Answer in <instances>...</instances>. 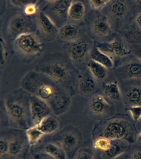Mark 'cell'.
Listing matches in <instances>:
<instances>
[{"instance_id": "obj_23", "label": "cell", "mask_w": 141, "mask_h": 159, "mask_svg": "<svg viewBox=\"0 0 141 159\" xmlns=\"http://www.w3.org/2000/svg\"><path fill=\"white\" fill-rule=\"evenodd\" d=\"M62 123L54 114L44 118L37 127L44 135H53L59 131L61 129Z\"/></svg>"}, {"instance_id": "obj_38", "label": "cell", "mask_w": 141, "mask_h": 159, "mask_svg": "<svg viewBox=\"0 0 141 159\" xmlns=\"http://www.w3.org/2000/svg\"><path fill=\"white\" fill-rule=\"evenodd\" d=\"M10 2L13 6H16L17 7L23 8L26 6L27 5L33 2L34 1H16V0H12L9 1Z\"/></svg>"}, {"instance_id": "obj_22", "label": "cell", "mask_w": 141, "mask_h": 159, "mask_svg": "<svg viewBox=\"0 0 141 159\" xmlns=\"http://www.w3.org/2000/svg\"><path fill=\"white\" fill-rule=\"evenodd\" d=\"M131 144L123 140H111L108 150L104 152L96 153L98 159H115L130 150Z\"/></svg>"}, {"instance_id": "obj_3", "label": "cell", "mask_w": 141, "mask_h": 159, "mask_svg": "<svg viewBox=\"0 0 141 159\" xmlns=\"http://www.w3.org/2000/svg\"><path fill=\"white\" fill-rule=\"evenodd\" d=\"M5 104L11 128L27 130L33 127L31 116L30 94L21 88L7 96Z\"/></svg>"}, {"instance_id": "obj_40", "label": "cell", "mask_w": 141, "mask_h": 159, "mask_svg": "<svg viewBox=\"0 0 141 159\" xmlns=\"http://www.w3.org/2000/svg\"><path fill=\"white\" fill-rule=\"evenodd\" d=\"M127 159H141V148L136 149L128 155Z\"/></svg>"}, {"instance_id": "obj_13", "label": "cell", "mask_w": 141, "mask_h": 159, "mask_svg": "<svg viewBox=\"0 0 141 159\" xmlns=\"http://www.w3.org/2000/svg\"><path fill=\"white\" fill-rule=\"evenodd\" d=\"M132 16L126 27L120 32L122 37L130 43L141 44V1H136L132 12Z\"/></svg>"}, {"instance_id": "obj_7", "label": "cell", "mask_w": 141, "mask_h": 159, "mask_svg": "<svg viewBox=\"0 0 141 159\" xmlns=\"http://www.w3.org/2000/svg\"><path fill=\"white\" fill-rule=\"evenodd\" d=\"M87 35L95 42H104L112 37L113 28L107 17L99 11H90L85 18Z\"/></svg>"}, {"instance_id": "obj_33", "label": "cell", "mask_w": 141, "mask_h": 159, "mask_svg": "<svg viewBox=\"0 0 141 159\" xmlns=\"http://www.w3.org/2000/svg\"><path fill=\"white\" fill-rule=\"evenodd\" d=\"M41 1H34L33 2L27 5L23 9V13L28 16L34 17L38 13L39 11L38 5Z\"/></svg>"}, {"instance_id": "obj_14", "label": "cell", "mask_w": 141, "mask_h": 159, "mask_svg": "<svg viewBox=\"0 0 141 159\" xmlns=\"http://www.w3.org/2000/svg\"><path fill=\"white\" fill-rule=\"evenodd\" d=\"M72 1H48L42 12L59 29L68 21V12Z\"/></svg>"}, {"instance_id": "obj_37", "label": "cell", "mask_w": 141, "mask_h": 159, "mask_svg": "<svg viewBox=\"0 0 141 159\" xmlns=\"http://www.w3.org/2000/svg\"><path fill=\"white\" fill-rule=\"evenodd\" d=\"M130 46L132 53L141 61V44L131 43Z\"/></svg>"}, {"instance_id": "obj_8", "label": "cell", "mask_w": 141, "mask_h": 159, "mask_svg": "<svg viewBox=\"0 0 141 159\" xmlns=\"http://www.w3.org/2000/svg\"><path fill=\"white\" fill-rule=\"evenodd\" d=\"M53 140L59 143L68 159H73L83 143L82 134L80 129L68 125L56 134L51 135Z\"/></svg>"}, {"instance_id": "obj_35", "label": "cell", "mask_w": 141, "mask_h": 159, "mask_svg": "<svg viewBox=\"0 0 141 159\" xmlns=\"http://www.w3.org/2000/svg\"><path fill=\"white\" fill-rule=\"evenodd\" d=\"M132 116L134 122H137L141 119V106H129L127 108Z\"/></svg>"}, {"instance_id": "obj_29", "label": "cell", "mask_w": 141, "mask_h": 159, "mask_svg": "<svg viewBox=\"0 0 141 159\" xmlns=\"http://www.w3.org/2000/svg\"><path fill=\"white\" fill-rule=\"evenodd\" d=\"M95 152L92 142L89 139L83 143L82 146L77 153L75 159H95Z\"/></svg>"}, {"instance_id": "obj_26", "label": "cell", "mask_w": 141, "mask_h": 159, "mask_svg": "<svg viewBox=\"0 0 141 159\" xmlns=\"http://www.w3.org/2000/svg\"><path fill=\"white\" fill-rule=\"evenodd\" d=\"M90 60L99 63L107 69H112L114 66L112 58L101 52L95 45L90 56Z\"/></svg>"}, {"instance_id": "obj_5", "label": "cell", "mask_w": 141, "mask_h": 159, "mask_svg": "<svg viewBox=\"0 0 141 159\" xmlns=\"http://www.w3.org/2000/svg\"><path fill=\"white\" fill-rule=\"evenodd\" d=\"M95 45L93 40L85 34L76 40L65 43L64 54L80 73L86 68Z\"/></svg>"}, {"instance_id": "obj_12", "label": "cell", "mask_w": 141, "mask_h": 159, "mask_svg": "<svg viewBox=\"0 0 141 159\" xmlns=\"http://www.w3.org/2000/svg\"><path fill=\"white\" fill-rule=\"evenodd\" d=\"M37 32L36 17L19 13L11 17L8 22V34L13 40L19 36Z\"/></svg>"}, {"instance_id": "obj_25", "label": "cell", "mask_w": 141, "mask_h": 159, "mask_svg": "<svg viewBox=\"0 0 141 159\" xmlns=\"http://www.w3.org/2000/svg\"><path fill=\"white\" fill-rule=\"evenodd\" d=\"M86 7L82 1H72L69 7L68 17L70 21L80 22L84 21L86 17Z\"/></svg>"}, {"instance_id": "obj_21", "label": "cell", "mask_w": 141, "mask_h": 159, "mask_svg": "<svg viewBox=\"0 0 141 159\" xmlns=\"http://www.w3.org/2000/svg\"><path fill=\"white\" fill-rule=\"evenodd\" d=\"M116 73L123 80H141V61L138 58L127 61L117 68Z\"/></svg>"}, {"instance_id": "obj_17", "label": "cell", "mask_w": 141, "mask_h": 159, "mask_svg": "<svg viewBox=\"0 0 141 159\" xmlns=\"http://www.w3.org/2000/svg\"><path fill=\"white\" fill-rule=\"evenodd\" d=\"M85 111L89 116L97 119L109 115L112 109L111 104L104 97L96 94L88 100Z\"/></svg>"}, {"instance_id": "obj_30", "label": "cell", "mask_w": 141, "mask_h": 159, "mask_svg": "<svg viewBox=\"0 0 141 159\" xmlns=\"http://www.w3.org/2000/svg\"><path fill=\"white\" fill-rule=\"evenodd\" d=\"M93 148L95 152H104L108 150L111 145V140L103 136L93 137Z\"/></svg>"}, {"instance_id": "obj_19", "label": "cell", "mask_w": 141, "mask_h": 159, "mask_svg": "<svg viewBox=\"0 0 141 159\" xmlns=\"http://www.w3.org/2000/svg\"><path fill=\"white\" fill-rule=\"evenodd\" d=\"M30 94L31 116L33 126H36L46 117L53 114L49 104L35 96Z\"/></svg>"}, {"instance_id": "obj_2", "label": "cell", "mask_w": 141, "mask_h": 159, "mask_svg": "<svg viewBox=\"0 0 141 159\" xmlns=\"http://www.w3.org/2000/svg\"><path fill=\"white\" fill-rule=\"evenodd\" d=\"M54 80L70 97L77 93L79 72L63 53H48L39 60L34 70Z\"/></svg>"}, {"instance_id": "obj_28", "label": "cell", "mask_w": 141, "mask_h": 159, "mask_svg": "<svg viewBox=\"0 0 141 159\" xmlns=\"http://www.w3.org/2000/svg\"><path fill=\"white\" fill-rule=\"evenodd\" d=\"M86 68L90 70L96 81H101L106 78L107 69L99 63L90 60L88 62Z\"/></svg>"}, {"instance_id": "obj_11", "label": "cell", "mask_w": 141, "mask_h": 159, "mask_svg": "<svg viewBox=\"0 0 141 159\" xmlns=\"http://www.w3.org/2000/svg\"><path fill=\"white\" fill-rule=\"evenodd\" d=\"M127 42L121 36L114 37L108 42H95V45L109 57L119 60L129 58L132 53L130 44Z\"/></svg>"}, {"instance_id": "obj_20", "label": "cell", "mask_w": 141, "mask_h": 159, "mask_svg": "<svg viewBox=\"0 0 141 159\" xmlns=\"http://www.w3.org/2000/svg\"><path fill=\"white\" fill-rule=\"evenodd\" d=\"M97 81L87 68L79 73L77 93L85 97L93 96L97 93Z\"/></svg>"}, {"instance_id": "obj_34", "label": "cell", "mask_w": 141, "mask_h": 159, "mask_svg": "<svg viewBox=\"0 0 141 159\" xmlns=\"http://www.w3.org/2000/svg\"><path fill=\"white\" fill-rule=\"evenodd\" d=\"M0 52H1V68H2L6 64L8 54L5 40L2 35L1 36V38H0Z\"/></svg>"}, {"instance_id": "obj_9", "label": "cell", "mask_w": 141, "mask_h": 159, "mask_svg": "<svg viewBox=\"0 0 141 159\" xmlns=\"http://www.w3.org/2000/svg\"><path fill=\"white\" fill-rule=\"evenodd\" d=\"M135 4L136 1H109L101 12L107 17L113 30L120 31Z\"/></svg>"}, {"instance_id": "obj_36", "label": "cell", "mask_w": 141, "mask_h": 159, "mask_svg": "<svg viewBox=\"0 0 141 159\" xmlns=\"http://www.w3.org/2000/svg\"><path fill=\"white\" fill-rule=\"evenodd\" d=\"M109 1H102V0H94L89 1L90 6L94 11H99L102 10L108 3Z\"/></svg>"}, {"instance_id": "obj_18", "label": "cell", "mask_w": 141, "mask_h": 159, "mask_svg": "<svg viewBox=\"0 0 141 159\" xmlns=\"http://www.w3.org/2000/svg\"><path fill=\"white\" fill-rule=\"evenodd\" d=\"M37 32L43 41L50 42L57 38L59 29L42 11L36 17Z\"/></svg>"}, {"instance_id": "obj_16", "label": "cell", "mask_w": 141, "mask_h": 159, "mask_svg": "<svg viewBox=\"0 0 141 159\" xmlns=\"http://www.w3.org/2000/svg\"><path fill=\"white\" fill-rule=\"evenodd\" d=\"M44 153L56 159H68L60 144L53 140L51 135H44L37 144L31 148V154Z\"/></svg>"}, {"instance_id": "obj_42", "label": "cell", "mask_w": 141, "mask_h": 159, "mask_svg": "<svg viewBox=\"0 0 141 159\" xmlns=\"http://www.w3.org/2000/svg\"><path fill=\"white\" fill-rule=\"evenodd\" d=\"M28 159H34L33 158H28Z\"/></svg>"}, {"instance_id": "obj_39", "label": "cell", "mask_w": 141, "mask_h": 159, "mask_svg": "<svg viewBox=\"0 0 141 159\" xmlns=\"http://www.w3.org/2000/svg\"><path fill=\"white\" fill-rule=\"evenodd\" d=\"M31 155L34 159H56L44 153H34Z\"/></svg>"}, {"instance_id": "obj_27", "label": "cell", "mask_w": 141, "mask_h": 159, "mask_svg": "<svg viewBox=\"0 0 141 159\" xmlns=\"http://www.w3.org/2000/svg\"><path fill=\"white\" fill-rule=\"evenodd\" d=\"M102 90L106 98L114 101L119 100L122 98L121 89L116 82L104 83L102 85Z\"/></svg>"}, {"instance_id": "obj_32", "label": "cell", "mask_w": 141, "mask_h": 159, "mask_svg": "<svg viewBox=\"0 0 141 159\" xmlns=\"http://www.w3.org/2000/svg\"><path fill=\"white\" fill-rule=\"evenodd\" d=\"M10 126L9 115L4 101L0 102V130L8 129Z\"/></svg>"}, {"instance_id": "obj_1", "label": "cell", "mask_w": 141, "mask_h": 159, "mask_svg": "<svg viewBox=\"0 0 141 159\" xmlns=\"http://www.w3.org/2000/svg\"><path fill=\"white\" fill-rule=\"evenodd\" d=\"M21 88L49 104L53 114L60 115L70 108L71 97L49 77L35 70L28 72L22 79Z\"/></svg>"}, {"instance_id": "obj_15", "label": "cell", "mask_w": 141, "mask_h": 159, "mask_svg": "<svg viewBox=\"0 0 141 159\" xmlns=\"http://www.w3.org/2000/svg\"><path fill=\"white\" fill-rule=\"evenodd\" d=\"M86 32L85 20L80 22L68 21L59 29L57 39L60 43H70L81 38Z\"/></svg>"}, {"instance_id": "obj_31", "label": "cell", "mask_w": 141, "mask_h": 159, "mask_svg": "<svg viewBox=\"0 0 141 159\" xmlns=\"http://www.w3.org/2000/svg\"><path fill=\"white\" fill-rule=\"evenodd\" d=\"M26 134L31 147L37 144L44 135L36 126L32 127L27 130Z\"/></svg>"}, {"instance_id": "obj_6", "label": "cell", "mask_w": 141, "mask_h": 159, "mask_svg": "<svg viewBox=\"0 0 141 159\" xmlns=\"http://www.w3.org/2000/svg\"><path fill=\"white\" fill-rule=\"evenodd\" d=\"M43 41L37 34H26L13 40V47L22 62L29 63L44 51L45 46Z\"/></svg>"}, {"instance_id": "obj_4", "label": "cell", "mask_w": 141, "mask_h": 159, "mask_svg": "<svg viewBox=\"0 0 141 159\" xmlns=\"http://www.w3.org/2000/svg\"><path fill=\"white\" fill-rule=\"evenodd\" d=\"M98 136L111 140H125L132 144L135 140V129L127 118L117 117L96 125L93 131V137Z\"/></svg>"}, {"instance_id": "obj_24", "label": "cell", "mask_w": 141, "mask_h": 159, "mask_svg": "<svg viewBox=\"0 0 141 159\" xmlns=\"http://www.w3.org/2000/svg\"><path fill=\"white\" fill-rule=\"evenodd\" d=\"M139 83L129 84L124 89L125 101L130 106H141V83Z\"/></svg>"}, {"instance_id": "obj_10", "label": "cell", "mask_w": 141, "mask_h": 159, "mask_svg": "<svg viewBox=\"0 0 141 159\" xmlns=\"http://www.w3.org/2000/svg\"><path fill=\"white\" fill-rule=\"evenodd\" d=\"M31 148L26 130L13 128L5 159H28L31 155Z\"/></svg>"}, {"instance_id": "obj_41", "label": "cell", "mask_w": 141, "mask_h": 159, "mask_svg": "<svg viewBox=\"0 0 141 159\" xmlns=\"http://www.w3.org/2000/svg\"><path fill=\"white\" fill-rule=\"evenodd\" d=\"M137 140L138 143L141 144V132L137 137Z\"/></svg>"}]
</instances>
